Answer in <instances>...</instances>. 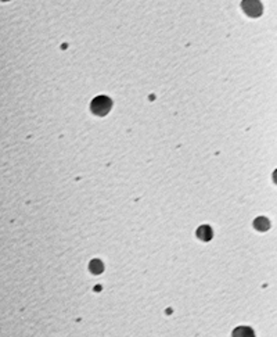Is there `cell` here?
<instances>
[{
	"mask_svg": "<svg viewBox=\"0 0 277 337\" xmlns=\"http://www.w3.org/2000/svg\"><path fill=\"white\" fill-rule=\"evenodd\" d=\"M111 109V100L108 97H104V96H100V97H96L93 103H92V110L97 115H104L107 114L108 110Z\"/></svg>",
	"mask_w": 277,
	"mask_h": 337,
	"instance_id": "obj_1",
	"label": "cell"
},
{
	"mask_svg": "<svg viewBox=\"0 0 277 337\" xmlns=\"http://www.w3.org/2000/svg\"><path fill=\"white\" fill-rule=\"evenodd\" d=\"M243 8L248 16L258 17L262 13V4L258 0H244L243 1Z\"/></svg>",
	"mask_w": 277,
	"mask_h": 337,
	"instance_id": "obj_2",
	"label": "cell"
},
{
	"mask_svg": "<svg viewBox=\"0 0 277 337\" xmlns=\"http://www.w3.org/2000/svg\"><path fill=\"white\" fill-rule=\"evenodd\" d=\"M233 337H253V333L252 330L248 329V328H238V329L234 330Z\"/></svg>",
	"mask_w": 277,
	"mask_h": 337,
	"instance_id": "obj_3",
	"label": "cell"
}]
</instances>
